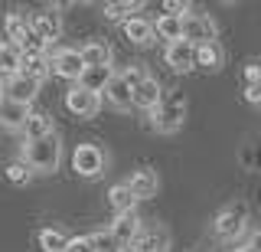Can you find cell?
<instances>
[{
	"label": "cell",
	"mask_w": 261,
	"mask_h": 252,
	"mask_svg": "<svg viewBox=\"0 0 261 252\" xmlns=\"http://www.w3.org/2000/svg\"><path fill=\"white\" fill-rule=\"evenodd\" d=\"M85 69L88 66H85V59H82L79 50H56V56H53V72L56 76H62V79H69V82L79 85V79H82Z\"/></svg>",
	"instance_id": "cell-8"
},
{
	"label": "cell",
	"mask_w": 261,
	"mask_h": 252,
	"mask_svg": "<svg viewBox=\"0 0 261 252\" xmlns=\"http://www.w3.org/2000/svg\"><path fill=\"white\" fill-rule=\"evenodd\" d=\"M108 233H111V239L118 242V246H134L137 236L144 233L137 210H130V213H118V216H114V223L108 226Z\"/></svg>",
	"instance_id": "cell-7"
},
{
	"label": "cell",
	"mask_w": 261,
	"mask_h": 252,
	"mask_svg": "<svg viewBox=\"0 0 261 252\" xmlns=\"http://www.w3.org/2000/svg\"><path fill=\"white\" fill-rule=\"evenodd\" d=\"M163 59H167V66L173 72H193L196 69V46L186 43V39L170 43L167 50H163Z\"/></svg>",
	"instance_id": "cell-10"
},
{
	"label": "cell",
	"mask_w": 261,
	"mask_h": 252,
	"mask_svg": "<svg viewBox=\"0 0 261 252\" xmlns=\"http://www.w3.org/2000/svg\"><path fill=\"white\" fill-rule=\"evenodd\" d=\"M228 252H255L251 246H239V249H228Z\"/></svg>",
	"instance_id": "cell-35"
},
{
	"label": "cell",
	"mask_w": 261,
	"mask_h": 252,
	"mask_svg": "<svg viewBox=\"0 0 261 252\" xmlns=\"http://www.w3.org/2000/svg\"><path fill=\"white\" fill-rule=\"evenodd\" d=\"M7 180H10L13 187H23V184H30V177H33V167L27 164V161H13V164H7Z\"/></svg>",
	"instance_id": "cell-28"
},
{
	"label": "cell",
	"mask_w": 261,
	"mask_h": 252,
	"mask_svg": "<svg viewBox=\"0 0 261 252\" xmlns=\"http://www.w3.org/2000/svg\"><path fill=\"white\" fill-rule=\"evenodd\" d=\"M196 66L199 69H209V72H219L225 66V50L216 43H206V46H196Z\"/></svg>",
	"instance_id": "cell-20"
},
{
	"label": "cell",
	"mask_w": 261,
	"mask_h": 252,
	"mask_svg": "<svg viewBox=\"0 0 261 252\" xmlns=\"http://www.w3.org/2000/svg\"><path fill=\"white\" fill-rule=\"evenodd\" d=\"M39 85H43V82H36V79H30V76H23V72H20V76H13V79H7V82H4V95H7V99H13V102H20V105H33Z\"/></svg>",
	"instance_id": "cell-11"
},
{
	"label": "cell",
	"mask_w": 261,
	"mask_h": 252,
	"mask_svg": "<svg viewBox=\"0 0 261 252\" xmlns=\"http://www.w3.org/2000/svg\"><path fill=\"white\" fill-rule=\"evenodd\" d=\"M124 36L134 46H150L153 39H157V30H153V23L147 20V17H130L124 23Z\"/></svg>",
	"instance_id": "cell-18"
},
{
	"label": "cell",
	"mask_w": 261,
	"mask_h": 252,
	"mask_svg": "<svg viewBox=\"0 0 261 252\" xmlns=\"http://www.w3.org/2000/svg\"><path fill=\"white\" fill-rule=\"evenodd\" d=\"M79 53H82V59H85L88 69H105V66H111V46L101 43V39H92V43H85Z\"/></svg>",
	"instance_id": "cell-19"
},
{
	"label": "cell",
	"mask_w": 261,
	"mask_h": 252,
	"mask_svg": "<svg viewBox=\"0 0 261 252\" xmlns=\"http://www.w3.org/2000/svg\"><path fill=\"white\" fill-rule=\"evenodd\" d=\"M153 30H157V36H160V39H167V46H170V43H179V39H183V17H173V13H160L157 23H153Z\"/></svg>",
	"instance_id": "cell-23"
},
{
	"label": "cell",
	"mask_w": 261,
	"mask_h": 252,
	"mask_svg": "<svg viewBox=\"0 0 261 252\" xmlns=\"http://www.w3.org/2000/svg\"><path fill=\"white\" fill-rule=\"evenodd\" d=\"M95 242H98V252H124V246L111 239V233H95Z\"/></svg>",
	"instance_id": "cell-31"
},
{
	"label": "cell",
	"mask_w": 261,
	"mask_h": 252,
	"mask_svg": "<svg viewBox=\"0 0 261 252\" xmlns=\"http://www.w3.org/2000/svg\"><path fill=\"white\" fill-rule=\"evenodd\" d=\"M65 252H98V242H95V233L92 236H72Z\"/></svg>",
	"instance_id": "cell-30"
},
{
	"label": "cell",
	"mask_w": 261,
	"mask_h": 252,
	"mask_svg": "<svg viewBox=\"0 0 261 252\" xmlns=\"http://www.w3.org/2000/svg\"><path fill=\"white\" fill-rule=\"evenodd\" d=\"M23 131H27V141H39V138H49V134H53V118L43 115V111H33Z\"/></svg>",
	"instance_id": "cell-26"
},
{
	"label": "cell",
	"mask_w": 261,
	"mask_h": 252,
	"mask_svg": "<svg viewBox=\"0 0 261 252\" xmlns=\"http://www.w3.org/2000/svg\"><path fill=\"white\" fill-rule=\"evenodd\" d=\"M23 161L36 170V174H53L59 170V161H62V144L56 134L49 138H39V141H27V151H23Z\"/></svg>",
	"instance_id": "cell-2"
},
{
	"label": "cell",
	"mask_w": 261,
	"mask_h": 252,
	"mask_svg": "<svg viewBox=\"0 0 261 252\" xmlns=\"http://www.w3.org/2000/svg\"><path fill=\"white\" fill-rule=\"evenodd\" d=\"M4 36L10 39L13 46H23L33 36V20L27 13H7L4 17Z\"/></svg>",
	"instance_id": "cell-15"
},
{
	"label": "cell",
	"mask_w": 261,
	"mask_h": 252,
	"mask_svg": "<svg viewBox=\"0 0 261 252\" xmlns=\"http://www.w3.org/2000/svg\"><path fill=\"white\" fill-rule=\"evenodd\" d=\"M248 246L255 249V252H261V230H255L251 233V239H248Z\"/></svg>",
	"instance_id": "cell-34"
},
{
	"label": "cell",
	"mask_w": 261,
	"mask_h": 252,
	"mask_svg": "<svg viewBox=\"0 0 261 252\" xmlns=\"http://www.w3.org/2000/svg\"><path fill=\"white\" fill-rule=\"evenodd\" d=\"M248 203H228V207H222L216 213V223H212V233L219 236V239H225V242H235L239 236L248 230Z\"/></svg>",
	"instance_id": "cell-3"
},
{
	"label": "cell",
	"mask_w": 261,
	"mask_h": 252,
	"mask_svg": "<svg viewBox=\"0 0 261 252\" xmlns=\"http://www.w3.org/2000/svg\"><path fill=\"white\" fill-rule=\"evenodd\" d=\"M216 20L209 13H186L183 17V39L193 46H206V43H216Z\"/></svg>",
	"instance_id": "cell-5"
},
{
	"label": "cell",
	"mask_w": 261,
	"mask_h": 252,
	"mask_svg": "<svg viewBox=\"0 0 261 252\" xmlns=\"http://www.w3.org/2000/svg\"><path fill=\"white\" fill-rule=\"evenodd\" d=\"M183 118H186V99L183 92H167L163 102L150 111V128L160 134H173L183 128Z\"/></svg>",
	"instance_id": "cell-1"
},
{
	"label": "cell",
	"mask_w": 261,
	"mask_h": 252,
	"mask_svg": "<svg viewBox=\"0 0 261 252\" xmlns=\"http://www.w3.org/2000/svg\"><path fill=\"white\" fill-rule=\"evenodd\" d=\"M108 203H111L114 216H118V213H130V210H137V197L130 193L127 180H124V184H114V187H111V190H108Z\"/></svg>",
	"instance_id": "cell-24"
},
{
	"label": "cell",
	"mask_w": 261,
	"mask_h": 252,
	"mask_svg": "<svg viewBox=\"0 0 261 252\" xmlns=\"http://www.w3.org/2000/svg\"><path fill=\"white\" fill-rule=\"evenodd\" d=\"M33 33H36L43 43H56V39L62 36V17L56 13V7H49V10H39L33 13Z\"/></svg>",
	"instance_id": "cell-9"
},
{
	"label": "cell",
	"mask_w": 261,
	"mask_h": 252,
	"mask_svg": "<svg viewBox=\"0 0 261 252\" xmlns=\"http://www.w3.org/2000/svg\"><path fill=\"white\" fill-rule=\"evenodd\" d=\"M23 72V50L13 46L10 39H0V79H13Z\"/></svg>",
	"instance_id": "cell-14"
},
{
	"label": "cell",
	"mask_w": 261,
	"mask_h": 252,
	"mask_svg": "<svg viewBox=\"0 0 261 252\" xmlns=\"http://www.w3.org/2000/svg\"><path fill=\"white\" fill-rule=\"evenodd\" d=\"M105 99H108L111 108H118V111H127L130 105H134V88H130V82L124 76H114L111 79V85H108V92H105Z\"/></svg>",
	"instance_id": "cell-17"
},
{
	"label": "cell",
	"mask_w": 261,
	"mask_h": 252,
	"mask_svg": "<svg viewBox=\"0 0 261 252\" xmlns=\"http://www.w3.org/2000/svg\"><path fill=\"white\" fill-rule=\"evenodd\" d=\"M30 105H20V102H13V99H0V125L4 128H27V121H30Z\"/></svg>",
	"instance_id": "cell-16"
},
{
	"label": "cell",
	"mask_w": 261,
	"mask_h": 252,
	"mask_svg": "<svg viewBox=\"0 0 261 252\" xmlns=\"http://www.w3.org/2000/svg\"><path fill=\"white\" fill-rule=\"evenodd\" d=\"M163 95H167V92H163V85H160V82H157L153 76H147L144 82L134 88V108L153 111V108H157V105L163 102Z\"/></svg>",
	"instance_id": "cell-12"
},
{
	"label": "cell",
	"mask_w": 261,
	"mask_h": 252,
	"mask_svg": "<svg viewBox=\"0 0 261 252\" xmlns=\"http://www.w3.org/2000/svg\"><path fill=\"white\" fill-rule=\"evenodd\" d=\"M0 92H4V88H0ZM0 99H4V95H0Z\"/></svg>",
	"instance_id": "cell-36"
},
{
	"label": "cell",
	"mask_w": 261,
	"mask_h": 252,
	"mask_svg": "<svg viewBox=\"0 0 261 252\" xmlns=\"http://www.w3.org/2000/svg\"><path fill=\"white\" fill-rule=\"evenodd\" d=\"M105 164H108V157H105V151L98 148V144H79V148L72 151V170H75L79 177H85V180L101 177Z\"/></svg>",
	"instance_id": "cell-4"
},
{
	"label": "cell",
	"mask_w": 261,
	"mask_h": 252,
	"mask_svg": "<svg viewBox=\"0 0 261 252\" xmlns=\"http://www.w3.org/2000/svg\"><path fill=\"white\" fill-rule=\"evenodd\" d=\"M245 102H248V105H255V108H261V82H255V85H245Z\"/></svg>",
	"instance_id": "cell-33"
},
{
	"label": "cell",
	"mask_w": 261,
	"mask_h": 252,
	"mask_svg": "<svg viewBox=\"0 0 261 252\" xmlns=\"http://www.w3.org/2000/svg\"><path fill=\"white\" fill-rule=\"evenodd\" d=\"M130 252H170V236L163 230H144Z\"/></svg>",
	"instance_id": "cell-22"
},
{
	"label": "cell",
	"mask_w": 261,
	"mask_h": 252,
	"mask_svg": "<svg viewBox=\"0 0 261 252\" xmlns=\"http://www.w3.org/2000/svg\"><path fill=\"white\" fill-rule=\"evenodd\" d=\"M118 76L111 66H105V69H85L82 72V79H79V85L82 88H88V92H95V95H101V92H108V85H111V79Z\"/></svg>",
	"instance_id": "cell-21"
},
{
	"label": "cell",
	"mask_w": 261,
	"mask_h": 252,
	"mask_svg": "<svg viewBox=\"0 0 261 252\" xmlns=\"http://www.w3.org/2000/svg\"><path fill=\"white\" fill-rule=\"evenodd\" d=\"M49 72H53V56H49V53L23 56V76H30V79H36V82H43Z\"/></svg>",
	"instance_id": "cell-25"
},
{
	"label": "cell",
	"mask_w": 261,
	"mask_h": 252,
	"mask_svg": "<svg viewBox=\"0 0 261 252\" xmlns=\"http://www.w3.org/2000/svg\"><path fill=\"white\" fill-rule=\"evenodd\" d=\"M137 10H141V4H130V0H124V4H105V17L121 20V23H127L130 13H137Z\"/></svg>",
	"instance_id": "cell-29"
},
{
	"label": "cell",
	"mask_w": 261,
	"mask_h": 252,
	"mask_svg": "<svg viewBox=\"0 0 261 252\" xmlns=\"http://www.w3.org/2000/svg\"><path fill=\"white\" fill-rule=\"evenodd\" d=\"M65 108L72 111V115H79V118H95L98 111H101V95H95V92H88V88H69L65 92Z\"/></svg>",
	"instance_id": "cell-6"
},
{
	"label": "cell",
	"mask_w": 261,
	"mask_h": 252,
	"mask_svg": "<svg viewBox=\"0 0 261 252\" xmlns=\"http://www.w3.org/2000/svg\"><path fill=\"white\" fill-rule=\"evenodd\" d=\"M65 246H69V236H65L62 230H39V249L43 252H65Z\"/></svg>",
	"instance_id": "cell-27"
},
{
	"label": "cell",
	"mask_w": 261,
	"mask_h": 252,
	"mask_svg": "<svg viewBox=\"0 0 261 252\" xmlns=\"http://www.w3.org/2000/svg\"><path fill=\"white\" fill-rule=\"evenodd\" d=\"M127 187H130V193H134L137 200H150V197H157V187H160L157 170H150V167L134 170V174H130V180H127Z\"/></svg>",
	"instance_id": "cell-13"
},
{
	"label": "cell",
	"mask_w": 261,
	"mask_h": 252,
	"mask_svg": "<svg viewBox=\"0 0 261 252\" xmlns=\"http://www.w3.org/2000/svg\"><path fill=\"white\" fill-rule=\"evenodd\" d=\"M255 82H261V62L258 59L245 66V85H255Z\"/></svg>",
	"instance_id": "cell-32"
}]
</instances>
